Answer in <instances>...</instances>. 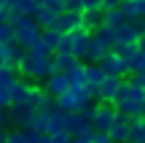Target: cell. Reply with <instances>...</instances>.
I'll return each instance as SVG.
<instances>
[{
    "label": "cell",
    "mask_w": 145,
    "mask_h": 143,
    "mask_svg": "<svg viewBox=\"0 0 145 143\" xmlns=\"http://www.w3.org/2000/svg\"><path fill=\"white\" fill-rule=\"evenodd\" d=\"M16 73L27 81H46L54 73L51 70V57H35V54H30L24 49L22 59L16 62Z\"/></svg>",
    "instance_id": "cell-1"
},
{
    "label": "cell",
    "mask_w": 145,
    "mask_h": 143,
    "mask_svg": "<svg viewBox=\"0 0 145 143\" xmlns=\"http://www.w3.org/2000/svg\"><path fill=\"white\" fill-rule=\"evenodd\" d=\"M142 103H145V89L137 84V81L129 78V95H126V100H121L116 108H118L121 113H126V116H140L142 113Z\"/></svg>",
    "instance_id": "cell-2"
},
{
    "label": "cell",
    "mask_w": 145,
    "mask_h": 143,
    "mask_svg": "<svg viewBox=\"0 0 145 143\" xmlns=\"http://www.w3.org/2000/svg\"><path fill=\"white\" fill-rule=\"evenodd\" d=\"M40 38V24H38L32 16H24L19 24H14V41L19 43L22 49H30V43Z\"/></svg>",
    "instance_id": "cell-3"
},
{
    "label": "cell",
    "mask_w": 145,
    "mask_h": 143,
    "mask_svg": "<svg viewBox=\"0 0 145 143\" xmlns=\"http://www.w3.org/2000/svg\"><path fill=\"white\" fill-rule=\"evenodd\" d=\"M116 113H118L116 103L97 100V103H94V113H91V124L99 130V132H108L110 124H113V119H116Z\"/></svg>",
    "instance_id": "cell-4"
},
{
    "label": "cell",
    "mask_w": 145,
    "mask_h": 143,
    "mask_svg": "<svg viewBox=\"0 0 145 143\" xmlns=\"http://www.w3.org/2000/svg\"><path fill=\"white\" fill-rule=\"evenodd\" d=\"M70 38H72V46H70V54L75 59H81L83 62V54H86V46H89V41H91V30H86V27L78 22L75 27L70 30Z\"/></svg>",
    "instance_id": "cell-5"
},
{
    "label": "cell",
    "mask_w": 145,
    "mask_h": 143,
    "mask_svg": "<svg viewBox=\"0 0 145 143\" xmlns=\"http://www.w3.org/2000/svg\"><path fill=\"white\" fill-rule=\"evenodd\" d=\"M5 113H8V124H14V127H30L32 124V116H35V111H32L30 105H24V103H19V105H8L5 108Z\"/></svg>",
    "instance_id": "cell-6"
},
{
    "label": "cell",
    "mask_w": 145,
    "mask_h": 143,
    "mask_svg": "<svg viewBox=\"0 0 145 143\" xmlns=\"http://www.w3.org/2000/svg\"><path fill=\"white\" fill-rule=\"evenodd\" d=\"M99 68L105 70V76H121V78H124V76H129V70H126L124 59H121L118 54L113 51V49H110V51L105 54L102 59H99Z\"/></svg>",
    "instance_id": "cell-7"
},
{
    "label": "cell",
    "mask_w": 145,
    "mask_h": 143,
    "mask_svg": "<svg viewBox=\"0 0 145 143\" xmlns=\"http://www.w3.org/2000/svg\"><path fill=\"white\" fill-rule=\"evenodd\" d=\"M70 132L75 135V138H83V140H91V135L97 132V127L91 124V119H83L81 113H72V119H70Z\"/></svg>",
    "instance_id": "cell-8"
},
{
    "label": "cell",
    "mask_w": 145,
    "mask_h": 143,
    "mask_svg": "<svg viewBox=\"0 0 145 143\" xmlns=\"http://www.w3.org/2000/svg\"><path fill=\"white\" fill-rule=\"evenodd\" d=\"M108 135H110L113 143H126V138H129V116L118 111L113 124H110V130H108Z\"/></svg>",
    "instance_id": "cell-9"
},
{
    "label": "cell",
    "mask_w": 145,
    "mask_h": 143,
    "mask_svg": "<svg viewBox=\"0 0 145 143\" xmlns=\"http://www.w3.org/2000/svg\"><path fill=\"white\" fill-rule=\"evenodd\" d=\"M22 54H24V49H22L16 41L0 43V65H11V68H16V62L22 59Z\"/></svg>",
    "instance_id": "cell-10"
},
{
    "label": "cell",
    "mask_w": 145,
    "mask_h": 143,
    "mask_svg": "<svg viewBox=\"0 0 145 143\" xmlns=\"http://www.w3.org/2000/svg\"><path fill=\"white\" fill-rule=\"evenodd\" d=\"M121 76H105V81L97 86V100H105V103H113V97H116V92H118V86H121Z\"/></svg>",
    "instance_id": "cell-11"
},
{
    "label": "cell",
    "mask_w": 145,
    "mask_h": 143,
    "mask_svg": "<svg viewBox=\"0 0 145 143\" xmlns=\"http://www.w3.org/2000/svg\"><path fill=\"white\" fill-rule=\"evenodd\" d=\"M43 89H46L51 97H59V95H65V92L70 89V81H67L65 73H51L46 81H43Z\"/></svg>",
    "instance_id": "cell-12"
},
{
    "label": "cell",
    "mask_w": 145,
    "mask_h": 143,
    "mask_svg": "<svg viewBox=\"0 0 145 143\" xmlns=\"http://www.w3.org/2000/svg\"><path fill=\"white\" fill-rule=\"evenodd\" d=\"M70 119H72V113H67V111H59V108L48 111V135L51 132H62V130L70 132Z\"/></svg>",
    "instance_id": "cell-13"
},
{
    "label": "cell",
    "mask_w": 145,
    "mask_h": 143,
    "mask_svg": "<svg viewBox=\"0 0 145 143\" xmlns=\"http://www.w3.org/2000/svg\"><path fill=\"white\" fill-rule=\"evenodd\" d=\"M78 22H81V11H67V8H65L62 14L54 19L51 27H54V30H59V32H70L72 27L78 24Z\"/></svg>",
    "instance_id": "cell-14"
},
{
    "label": "cell",
    "mask_w": 145,
    "mask_h": 143,
    "mask_svg": "<svg viewBox=\"0 0 145 143\" xmlns=\"http://www.w3.org/2000/svg\"><path fill=\"white\" fill-rule=\"evenodd\" d=\"M140 30L135 22H124L121 27H116V43H137Z\"/></svg>",
    "instance_id": "cell-15"
},
{
    "label": "cell",
    "mask_w": 145,
    "mask_h": 143,
    "mask_svg": "<svg viewBox=\"0 0 145 143\" xmlns=\"http://www.w3.org/2000/svg\"><path fill=\"white\" fill-rule=\"evenodd\" d=\"M118 8L126 14V19H129V22H135V19H145V0H124Z\"/></svg>",
    "instance_id": "cell-16"
},
{
    "label": "cell",
    "mask_w": 145,
    "mask_h": 143,
    "mask_svg": "<svg viewBox=\"0 0 145 143\" xmlns=\"http://www.w3.org/2000/svg\"><path fill=\"white\" fill-rule=\"evenodd\" d=\"M81 24L86 30H97L99 24H105V8H97V11H81Z\"/></svg>",
    "instance_id": "cell-17"
},
{
    "label": "cell",
    "mask_w": 145,
    "mask_h": 143,
    "mask_svg": "<svg viewBox=\"0 0 145 143\" xmlns=\"http://www.w3.org/2000/svg\"><path fill=\"white\" fill-rule=\"evenodd\" d=\"M108 51H110L108 46H102L97 38H91V41H89V46H86V54H83V62H99Z\"/></svg>",
    "instance_id": "cell-18"
},
{
    "label": "cell",
    "mask_w": 145,
    "mask_h": 143,
    "mask_svg": "<svg viewBox=\"0 0 145 143\" xmlns=\"http://www.w3.org/2000/svg\"><path fill=\"white\" fill-rule=\"evenodd\" d=\"M65 76H67L70 86H83V84H86V62H81V59H78L70 70H65Z\"/></svg>",
    "instance_id": "cell-19"
},
{
    "label": "cell",
    "mask_w": 145,
    "mask_h": 143,
    "mask_svg": "<svg viewBox=\"0 0 145 143\" xmlns=\"http://www.w3.org/2000/svg\"><path fill=\"white\" fill-rule=\"evenodd\" d=\"M91 38H97L102 46H108V49H113L116 46V27H108V24H99L97 30L91 32Z\"/></svg>",
    "instance_id": "cell-20"
},
{
    "label": "cell",
    "mask_w": 145,
    "mask_h": 143,
    "mask_svg": "<svg viewBox=\"0 0 145 143\" xmlns=\"http://www.w3.org/2000/svg\"><path fill=\"white\" fill-rule=\"evenodd\" d=\"M75 62L78 59L72 57V54H57V51L51 54V70L54 73H65V70H70Z\"/></svg>",
    "instance_id": "cell-21"
},
{
    "label": "cell",
    "mask_w": 145,
    "mask_h": 143,
    "mask_svg": "<svg viewBox=\"0 0 145 143\" xmlns=\"http://www.w3.org/2000/svg\"><path fill=\"white\" fill-rule=\"evenodd\" d=\"M102 81H105V70L99 68V62H86V84L97 89Z\"/></svg>",
    "instance_id": "cell-22"
},
{
    "label": "cell",
    "mask_w": 145,
    "mask_h": 143,
    "mask_svg": "<svg viewBox=\"0 0 145 143\" xmlns=\"http://www.w3.org/2000/svg\"><path fill=\"white\" fill-rule=\"evenodd\" d=\"M27 89H30V81H24V78H19L14 86H11V105H19V103H24L27 100Z\"/></svg>",
    "instance_id": "cell-23"
},
{
    "label": "cell",
    "mask_w": 145,
    "mask_h": 143,
    "mask_svg": "<svg viewBox=\"0 0 145 143\" xmlns=\"http://www.w3.org/2000/svg\"><path fill=\"white\" fill-rule=\"evenodd\" d=\"M19 78H22V76L16 73V68H11V65H0V86L11 89V86H14Z\"/></svg>",
    "instance_id": "cell-24"
},
{
    "label": "cell",
    "mask_w": 145,
    "mask_h": 143,
    "mask_svg": "<svg viewBox=\"0 0 145 143\" xmlns=\"http://www.w3.org/2000/svg\"><path fill=\"white\" fill-rule=\"evenodd\" d=\"M124 22H129V19L121 8H105V24L108 27H121Z\"/></svg>",
    "instance_id": "cell-25"
},
{
    "label": "cell",
    "mask_w": 145,
    "mask_h": 143,
    "mask_svg": "<svg viewBox=\"0 0 145 143\" xmlns=\"http://www.w3.org/2000/svg\"><path fill=\"white\" fill-rule=\"evenodd\" d=\"M27 51H30V54H35V57H51V54H54V49L48 46L43 38H35V41L30 43V49H27Z\"/></svg>",
    "instance_id": "cell-26"
},
{
    "label": "cell",
    "mask_w": 145,
    "mask_h": 143,
    "mask_svg": "<svg viewBox=\"0 0 145 143\" xmlns=\"http://www.w3.org/2000/svg\"><path fill=\"white\" fill-rule=\"evenodd\" d=\"M32 19H35L38 24H40V30H43V27H51V24H54L57 14H51V11L43 8V5H38V11H35V16H32Z\"/></svg>",
    "instance_id": "cell-27"
},
{
    "label": "cell",
    "mask_w": 145,
    "mask_h": 143,
    "mask_svg": "<svg viewBox=\"0 0 145 143\" xmlns=\"http://www.w3.org/2000/svg\"><path fill=\"white\" fill-rule=\"evenodd\" d=\"M40 95H43V86H38V84H30V89H27V100H24V105H30L32 111L38 108V100H40Z\"/></svg>",
    "instance_id": "cell-28"
},
{
    "label": "cell",
    "mask_w": 145,
    "mask_h": 143,
    "mask_svg": "<svg viewBox=\"0 0 145 143\" xmlns=\"http://www.w3.org/2000/svg\"><path fill=\"white\" fill-rule=\"evenodd\" d=\"M32 130H38V132H48V113L46 111H35V116H32Z\"/></svg>",
    "instance_id": "cell-29"
},
{
    "label": "cell",
    "mask_w": 145,
    "mask_h": 143,
    "mask_svg": "<svg viewBox=\"0 0 145 143\" xmlns=\"http://www.w3.org/2000/svg\"><path fill=\"white\" fill-rule=\"evenodd\" d=\"M14 5H16L24 16H35V11H38V5H40V3H38V0H16Z\"/></svg>",
    "instance_id": "cell-30"
},
{
    "label": "cell",
    "mask_w": 145,
    "mask_h": 143,
    "mask_svg": "<svg viewBox=\"0 0 145 143\" xmlns=\"http://www.w3.org/2000/svg\"><path fill=\"white\" fill-rule=\"evenodd\" d=\"M40 38H43V41H46L48 43V46H57V43H59V38H62V32H59V30H54V27H43V30H40Z\"/></svg>",
    "instance_id": "cell-31"
},
{
    "label": "cell",
    "mask_w": 145,
    "mask_h": 143,
    "mask_svg": "<svg viewBox=\"0 0 145 143\" xmlns=\"http://www.w3.org/2000/svg\"><path fill=\"white\" fill-rule=\"evenodd\" d=\"M54 108H57V100L43 89V95H40V100H38V108H35V111H46L48 113V111H54Z\"/></svg>",
    "instance_id": "cell-32"
},
{
    "label": "cell",
    "mask_w": 145,
    "mask_h": 143,
    "mask_svg": "<svg viewBox=\"0 0 145 143\" xmlns=\"http://www.w3.org/2000/svg\"><path fill=\"white\" fill-rule=\"evenodd\" d=\"M145 70V51L140 49V51L132 57V62H129V73H142Z\"/></svg>",
    "instance_id": "cell-33"
},
{
    "label": "cell",
    "mask_w": 145,
    "mask_h": 143,
    "mask_svg": "<svg viewBox=\"0 0 145 143\" xmlns=\"http://www.w3.org/2000/svg\"><path fill=\"white\" fill-rule=\"evenodd\" d=\"M70 46H72L70 32H62V38H59V43L54 46V51H57V54H70Z\"/></svg>",
    "instance_id": "cell-34"
},
{
    "label": "cell",
    "mask_w": 145,
    "mask_h": 143,
    "mask_svg": "<svg viewBox=\"0 0 145 143\" xmlns=\"http://www.w3.org/2000/svg\"><path fill=\"white\" fill-rule=\"evenodd\" d=\"M5 143H27L24 130H22V127H11V130H8V135H5Z\"/></svg>",
    "instance_id": "cell-35"
},
{
    "label": "cell",
    "mask_w": 145,
    "mask_h": 143,
    "mask_svg": "<svg viewBox=\"0 0 145 143\" xmlns=\"http://www.w3.org/2000/svg\"><path fill=\"white\" fill-rule=\"evenodd\" d=\"M22 19H24V14H22V11L16 8V5H8V11H5V22H8V24L14 27V24H19Z\"/></svg>",
    "instance_id": "cell-36"
},
{
    "label": "cell",
    "mask_w": 145,
    "mask_h": 143,
    "mask_svg": "<svg viewBox=\"0 0 145 143\" xmlns=\"http://www.w3.org/2000/svg\"><path fill=\"white\" fill-rule=\"evenodd\" d=\"M40 5H43V8H48L51 14H57V16L65 11V0H40Z\"/></svg>",
    "instance_id": "cell-37"
},
{
    "label": "cell",
    "mask_w": 145,
    "mask_h": 143,
    "mask_svg": "<svg viewBox=\"0 0 145 143\" xmlns=\"http://www.w3.org/2000/svg\"><path fill=\"white\" fill-rule=\"evenodd\" d=\"M8 41H14V27L8 22H0V43H8Z\"/></svg>",
    "instance_id": "cell-38"
},
{
    "label": "cell",
    "mask_w": 145,
    "mask_h": 143,
    "mask_svg": "<svg viewBox=\"0 0 145 143\" xmlns=\"http://www.w3.org/2000/svg\"><path fill=\"white\" fill-rule=\"evenodd\" d=\"M126 95H129V78H124V81H121V86H118V92H116L113 103H116V105H118L121 100H126Z\"/></svg>",
    "instance_id": "cell-39"
},
{
    "label": "cell",
    "mask_w": 145,
    "mask_h": 143,
    "mask_svg": "<svg viewBox=\"0 0 145 143\" xmlns=\"http://www.w3.org/2000/svg\"><path fill=\"white\" fill-rule=\"evenodd\" d=\"M72 140V132L62 130V132H51V143H70Z\"/></svg>",
    "instance_id": "cell-40"
},
{
    "label": "cell",
    "mask_w": 145,
    "mask_h": 143,
    "mask_svg": "<svg viewBox=\"0 0 145 143\" xmlns=\"http://www.w3.org/2000/svg\"><path fill=\"white\" fill-rule=\"evenodd\" d=\"M102 8V0H81V11H97Z\"/></svg>",
    "instance_id": "cell-41"
},
{
    "label": "cell",
    "mask_w": 145,
    "mask_h": 143,
    "mask_svg": "<svg viewBox=\"0 0 145 143\" xmlns=\"http://www.w3.org/2000/svg\"><path fill=\"white\" fill-rule=\"evenodd\" d=\"M89 143H113V140H110L108 132H99V130H97V132L91 135V140H89Z\"/></svg>",
    "instance_id": "cell-42"
},
{
    "label": "cell",
    "mask_w": 145,
    "mask_h": 143,
    "mask_svg": "<svg viewBox=\"0 0 145 143\" xmlns=\"http://www.w3.org/2000/svg\"><path fill=\"white\" fill-rule=\"evenodd\" d=\"M11 105V92L5 86H0V108H8Z\"/></svg>",
    "instance_id": "cell-43"
},
{
    "label": "cell",
    "mask_w": 145,
    "mask_h": 143,
    "mask_svg": "<svg viewBox=\"0 0 145 143\" xmlns=\"http://www.w3.org/2000/svg\"><path fill=\"white\" fill-rule=\"evenodd\" d=\"M65 8L67 11H81V0H65Z\"/></svg>",
    "instance_id": "cell-44"
},
{
    "label": "cell",
    "mask_w": 145,
    "mask_h": 143,
    "mask_svg": "<svg viewBox=\"0 0 145 143\" xmlns=\"http://www.w3.org/2000/svg\"><path fill=\"white\" fill-rule=\"evenodd\" d=\"M129 76H132V81H137V84L145 89V70H142V73H129Z\"/></svg>",
    "instance_id": "cell-45"
},
{
    "label": "cell",
    "mask_w": 145,
    "mask_h": 143,
    "mask_svg": "<svg viewBox=\"0 0 145 143\" xmlns=\"http://www.w3.org/2000/svg\"><path fill=\"white\" fill-rule=\"evenodd\" d=\"M124 0H102V8H118Z\"/></svg>",
    "instance_id": "cell-46"
},
{
    "label": "cell",
    "mask_w": 145,
    "mask_h": 143,
    "mask_svg": "<svg viewBox=\"0 0 145 143\" xmlns=\"http://www.w3.org/2000/svg\"><path fill=\"white\" fill-rule=\"evenodd\" d=\"M137 46H140L142 51H145V32H140V38H137Z\"/></svg>",
    "instance_id": "cell-47"
},
{
    "label": "cell",
    "mask_w": 145,
    "mask_h": 143,
    "mask_svg": "<svg viewBox=\"0 0 145 143\" xmlns=\"http://www.w3.org/2000/svg\"><path fill=\"white\" fill-rule=\"evenodd\" d=\"M5 135H8V130H0V143H5Z\"/></svg>",
    "instance_id": "cell-48"
},
{
    "label": "cell",
    "mask_w": 145,
    "mask_h": 143,
    "mask_svg": "<svg viewBox=\"0 0 145 143\" xmlns=\"http://www.w3.org/2000/svg\"><path fill=\"white\" fill-rule=\"evenodd\" d=\"M70 143H89V140H83V138H75V135H72V140Z\"/></svg>",
    "instance_id": "cell-49"
},
{
    "label": "cell",
    "mask_w": 145,
    "mask_h": 143,
    "mask_svg": "<svg viewBox=\"0 0 145 143\" xmlns=\"http://www.w3.org/2000/svg\"><path fill=\"white\" fill-rule=\"evenodd\" d=\"M8 8V0H0V11H5Z\"/></svg>",
    "instance_id": "cell-50"
},
{
    "label": "cell",
    "mask_w": 145,
    "mask_h": 143,
    "mask_svg": "<svg viewBox=\"0 0 145 143\" xmlns=\"http://www.w3.org/2000/svg\"><path fill=\"white\" fill-rule=\"evenodd\" d=\"M142 116H145V103H142Z\"/></svg>",
    "instance_id": "cell-51"
}]
</instances>
